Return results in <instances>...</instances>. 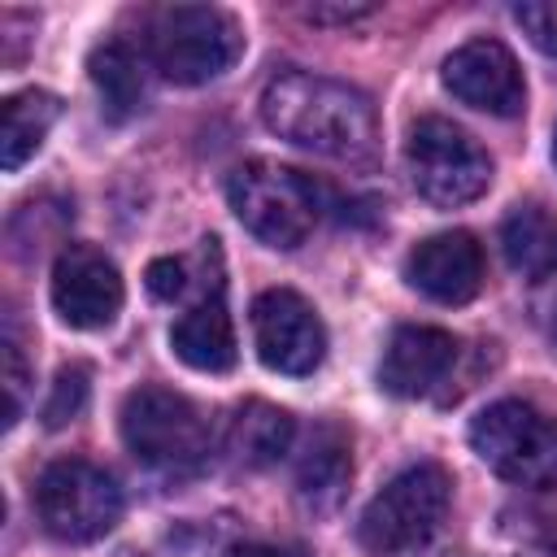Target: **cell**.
<instances>
[{
  "label": "cell",
  "mask_w": 557,
  "mask_h": 557,
  "mask_svg": "<svg viewBox=\"0 0 557 557\" xmlns=\"http://www.w3.org/2000/svg\"><path fill=\"white\" fill-rule=\"evenodd\" d=\"M170 348L200 374H226L235 366V326L222 296H205L170 326Z\"/></svg>",
  "instance_id": "15"
},
{
  "label": "cell",
  "mask_w": 557,
  "mask_h": 557,
  "mask_svg": "<svg viewBox=\"0 0 557 557\" xmlns=\"http://www.w3.org/2000/svg\"><path fill=\"white\" fill-rule=\"evenodd\" d=\"M457 357H461V344L448 331L396 326L387 348H383V361H379V387L387 396H400V400L435 396L453 379Z\"/></svg>",
  "instance_id": "12"
},
{
  "label": "cell",
  "mask_w": 557,
  "mask_h": 557,
  "mask_svg": "<svg viewBox=\"0 0 557 557\" xmlns=\"http://www.w3.org/2000/svg\"><path fill=\"white\" fill-rule=\"evenodd\" d=\"M35 513L52 540L91 544L117 527L122 487L113 483L109 470H100L83 457H61V461L44 466V474L35 483Z\"/></svg>",
  "instance_id": "7"
},
{
  "label": "cell",
  "mask_w": 557,
  "mask_h": 557,
  "mask_svg": "<svg viewBox=\"0 0 557 557\" xmlns=\"http://www.w3.org/2000/svg\"><path fill=\"white\" fill-rule=\"evenodd\" d=\"M257 357L278 374H313L326 357V326L292 287H270L252 300Z\"/></svg>",
  "instance_id": "9"
},
{
  "label": "cell",
  "mask_w": 557,
  "mask_h": 557,
  "mask_svg": "<svg viewBox=\"0 0 557 557\" xmlns=\"http://www.w3.org/2000/svg\"><path fill=\"white\" fill-rule=\"evenodd\" d=\"M444 87L492 117H513L527 104V83L513 52L500 39H470L444 61Z\"/></svg>",
  "instance_id": "11"
},
{
  "label": "cell",
  "mask_w": 557,
  "mask_h": 557,
  "mask_svg": "<svg viewBox=\"0 0 557 557\" xmlns=\"http://www.w3.org/2000/svg\"><path fill=\"white\" fill-rule=\"evenodd\" d=\"M540 318H544L548 335L557 339V270L548 274V296H540Z\"/></svg>",
  "instance_id": "26"
},
{
  "label": "cell",
  "mask_w": 557,
  "mask_h": 557,
  "mask_svg": "<svg viewBox=\"0 0 557 557\" xmlns=\"http://www.w3.org/2000/svg\"><path fill=\"white\" fill-rule=\"evenodd\" d=\"M366 13H374V9L370 4H313L309 9L313 22H352V17H366Z\"/></svg>",
  "instance_id": "25"
},
{
  "label": "cell",
  "mask_w": 557,
  "mask_h": 557,
  "mask_svg": "<svg viewBox=\"0 0 557 557\" xmlns=\"http://www.w3.org/2000/svg\"><path fill=\"white\" fill-rule=\"evenodd\" d=\"M0 366H4L0 379H4V396H9L4 426H13L17 413H22V400H26V361H22V344H17L13 322H4V335H0Z\"/></svg>",
  "instance_id": "21"
},
{
  "label": "cell",
  "mask_w": 557,
  "mask_h": 557,
  "mask_svg": "<svg viewBox=\"0 0 557 557\" xmlns=\"http://www.w3.org/2000/svg\"><path fill=\"white\" fill-rule=\"evenodd\" d=\"M261 117L278 139L331 161H370L379 148V117L370 96L339 78L287 70L265 83Z\"/></svg>",
  "instance_id": "1"
},
{
  "label": "cell",
  "mask_w": 557,
  "mask_h": 557,
  "mask_svg": "<svg viewBox=\"0 0 557 557\" xmlns=\"http://www.w3.org/2000/svg\"><path fill=\"white\" fill-rule=\"evenodd\" d=\"M144 283H148V292H152L157 300H174V296H183V287H187V270H183V261H174V257H157V261H148Z\"/></svg>",
  "instance_id": "23"
},
{
  "label": "cell",
  "mask_w": 557,
  "mask_h": 557,
  "mask_svg": "<svg viewBox=\"0 0 557 557\" xmlns=\"http://www.w3.org/2000/svg\"><path fill=\"white\" fill-rule=\"evenodd\" d=\"M87 74L100 91V104H104V117L109 122H126L139 113L144 104V70L135 61V52L126 44H100L91 57H87Z\"/></svg>",
  "instance_id": "19"
},
{
  "label": "cell",
  "mask_w": 557,
  "mask_h": 557,
  "mask_svg": "<svg viewBox=\"0 0 557 557\" xmlns=\"http://www.w3.org/2000/svg\"><path fill=\"white\" fill-rule=\"evenodd\" d=\"M453 500V479L435 461H418L400 470L374 500L366 505L357 522V540L370 557H418L444 527Z\"/></svg>",
  "instance_id": "2"
},
{
  "label": "cell",
  "mask_w": 557,
  "mask_h": 557,
  "mask_svg": "<svg viewBox=\"0 0 557 557\" xmlns=\"http://www.w3.org/2000/svg\"><path fill=\"white\" fill-rule=\"evenodd\" d=\"M296 440V422L287 409L270 405V400H248L239 405V413L231 418V435H226V448L239 466L248 470H265L274 466Z\"/></svg>",
  "instance_id": "17"
},
{
  "label": "cell",
  "mask_w": 557,
  "mask_h": 557,
  "mask_svg": "<svg viewBox=\"0 0 557 557\" xmlns=\"http://www.w3.org/2000/svg\"><path fill=\"white\" fill-rule=\"evenodd\" d=\"M244 52V30L226 9L170 4L148 22V61L183 87L222 78Z\"/></svg>",
  "instance_id": "3"
},
{
  "label": "cell",
  "mask_w": 557,
  "mask_h": 557,
  "mask_svg": "<svg viewBox=\"0 0 557 557\" xmlns=\"http://www.w3.org/2000/svg\"><path fill=\"white\" fill-rule=\"evenodd\" d=\"M122 274L91 244H65L52 265V309L74 331H100L122 309Z\"/></svg>",
  "instance_id": "10"
},
{
  "label": "cell",
  "mask_w": 557,
  "mask_h": 557,
  "mask_svg": "<svg viewBox=\"0 0 557 557\" xmlns=\"http://www.w3.org/2000/svg\"><path fill=\"white\" fill-rule=\"evenodd\" d=\"M405 161L418 196L431 200L435 209L470 205L492 183V157L448 117H422L409 131Z\"/></svg>",
  "instance_id": "8"
},
{
  "label": "cell",
  "mask_w": 557,
  "mask_h": 557,
  "mask_svg": "<svg viewBox=\"0 0 557 557\" xmlns=\"http://www.w3.org/2000/svg\"><path fill=\"white\" fill-rule=\"evenodd\" d=\"M405 278L435 305H466L483 287V248L470 231H440L409 248Z\"/></svg>",
  "instance_id": "13"
},
{
  "label": "cell",
  "mask_w": 557,
  "mask_h": 557,
  "mask_svg": "<svg viewBox=\"0 0 557 557\" xmlns=\"http://www.w3.org/2000/svg\"><path fill=\"white\" fill-rule=\"evenodd\" d=\"M513 22L527 30V39L557 57V0H527V4H513Z\"/></svg>",
  "instance_id": "22"
},
{
  "label": "cell",
  "mask_w": 557,
  "mask_h": 557,
  "mask_svg": "<svg viewBox=\"0 0 557 557\" xmlns=\"http://www.w3.org/2000/svg\"><path fill=\"white\" fill-rule=\"evenodd\" d=\"M122 440L157 474H196L209 461V426L200 409L170 387H135L122 400Z\"/></svg>",
  "instance_id": "5"
},
{
  "label": "cell",
  "mask_w": 557,
  "mask_h": 557,
  "mask_svg": "<svg viewBox=\"0 0 557 557\" xmlns=\"http://www.w3.org/2000/svg\"><path fill=\"white\" fill-rule=\"evenodd\" d=\"M479 461L518 487H557V422L527 400H496L470 422Z\"/></svg>",
  "instance_id": "6"
},
{
  "label": "cell",
  "mask_w": 557,
  "mask_h": 557,
  "mask_svg": "<svg viewBox=\"0 0 557 557\" xmlns=\"http://www.w3.org/2000/svg\"><path fill=\"white\" fill-rule=\"evenodd\" d=\"M57 117H61V100L44 87H26V91L4 96V104H0V165L9 174L22 170V161H30L39 152V144L48 139Z\"/></svg>",
  "instance_id": "16"
},
{
  "label": "cell",
  "mask_w": 557,
  "mask_h": 557,
  "mask_svg": "<svg viewBox=\"0 0 557 557\" xmlns=\"http://www.w3.org/2000/svg\"><path fill=\"white\" fill-rule=\"evenodd\" d=\"M226 200L235 218L265 248H296L313 235L322 218V191L292 165L278 161H244L226 178Z\"/></svg>",
  "instance_id": "4"
},
{
  "label": "cell",
  "mask_w": 557,
  "mask_h": 557,
  "mask_svg": "<svg viewBox=\"0 0 557 557\" xmlns=\"http://www.w3.org/2000/svg\"><path fill=\"white\" fill-rule=\"evenodd\" d=\"M500 252L518 274L548 278L557 270V218L535 200L513 205V213L500 222Z\"/></svg>",
  "instance_id": "18"
},
{
  "label": "cell",
  "mask_w": 557,
  "mask_h": 557,
  "mask_svg": "<svg viewBox=\"0 0 557 557\" xmlns=\"http://www.w3.org/2000/svg\"><path fill=\"white\" fill-rule=\"evenodd\" d=\"M87 392H91V370L87 366H65L44 400V426H65L83 413L87 405Z\"/></svg>",
  "instance_id": "20"
},
{
  "label": "cell",
  "mask_w": 557,
  "mask_h": 557,
  "mask_svg": "<svg viewBox=\"0 0 557 557\" xmlns=\"http://www.w3.org/2000/svg\"><path fill=\"white\" fill-rule=\"evenodd\" d=\"M348 479H352V440L339 422H318L305 453H300V466H296V492L309 509L326 513L344 500L348 492Z\"/></svg>",
  "instance_id": "14"
},
{
  "label": "cell",
  "mask_w": 557,
  "mask_h": 557,
  "mask_svg": "<svg viewBox=\"0 0 557 557\" xmlns=\"http://www.w3.org/2000/svg\"><path fill=\"white\" fill-rule=\"evenodd\" d=\"M553 161H557V126H553Z\"/></svg>",
  "instance_id": "27"
},
{
  "label": "cell",
  "mask_w": 557,
  "mask_h": 557,
  "mask_svg": "<svg viewBox=\"0 0 557 557\" xmlns=\"http://www.w3.org/2000/svg\"><path fill=\"white\" fill-rule=\"evenodd\" d=\"M226 557H309L300 544H265V540H248V544H235Z\"/></svg>",
  "instance_id": "24"
}]
</instances>
